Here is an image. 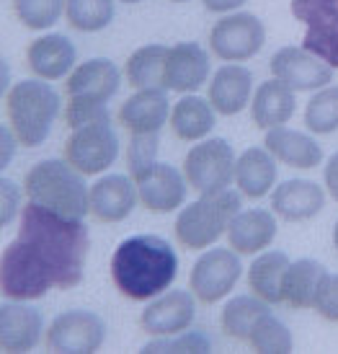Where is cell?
Wrapping results in <instances>:
<instances>
[{"label":"cell","mask_w":338,"mask_h":354,"mask_svg":"<svg viewBox=\"0 0 338 354\" xmlns=\"http://www.w3.org/2000/svg\"><path fill=\"white\" fill-rule=\"evenodd\" d=\"M90 236L83 220L41 205L21 209L19 233L0 256V292L6 300H39L50 290L83 282Z\"/></svg>","instance_id":"obj_1"},{"label":"cell","mask_w":338,"mask_h":354,"mask_svg":"<svg viewBox=\"0 0 338 354\" xmlns=\"http://www.w3.org/2000/svg\"><path fill=\"white\" fill-rule=\"evenodd\" d=\"M179 277V254L170 241L155 233L124 238L111 254L114 287L132 303H150Z\"/></svg>","instance_id":"obj_2"},{"label":"cell","mask_w":338,"mask_h":354,"mask_svg":"<svg viewBox=\"0 0 338 354\" xmlns=\"http://www.w3.org/2000/svg\"><path fill=\"white\" fill-rule=\"evenodd\" d=\"M119 86L121 73L109 57H90L75 65V70L65 78V124L70 129H78L111 119L106 104L117 96Z\"/></svg>","instance_id":"obj_3"},{"label":"cell","mask_w":338,"mask_h":354,"mask_svg":"<svg viewBox=\"0 0 338 354\" xmlns=\"http://www.w3.org/2000/svg\"><path fill=\"white\" fill-rule=\"evenodd\" d=\"M23 194L34 205L54 209L65 217L83 220L88 215L90 187L86 184V176L65 158H47L34 163L23 174Z\"/></svg>","instance_id":"obj_4"},{"label":"cell","mask_w":338,"mask_h":354,"mask_svg":"<svg viewBox=\"0 0 338 354\" xmlns=\"http://www.w3.org/2000/svg\"><path fill=\"white\" fill-rule=\"evenodd\" d=\"M60 93L50 80H19L6 91V117L23 148H39L50 138V129L60 114Z\"/></svg>","instance_id":"obj_5"},{"label":"cell","mask_w":338,"mask_h":354,"mask_svg":"<svg viewBox=\"0 0 338 354\" xmlns=\"http://www.w3.org/2000/svg\"><path fill=\"white\" fill-rule=\"evenodd\" d=\"M240 192L225 189L217 194H201L197 202L181 207L173 236L186 251H207L228 233L232 217L240 212Z\"/></svg>","instance_id":"obj_6"},{"label":"cell","mask_w":338,"mask_h":354,"mask_svg":"<svg viewBox=\"0 0 338 354\" xmlns=\"http://www.w3.org/2000/svg\"><path fill=\"white\" fill-rule=\"evenodd\" d=\"M235 153L225 138H204L183 158V176L197 194H217L235 181Z\"/></svg>","instance_id":"obj_7"},{"label":"cell","mask_w":338,"mask_h":354,"mask_svg":"<svg viewBox=\"0 0 338 354\" xmlns=\"http://www.w3.org/2000/svg\"><path fill=\"white\" fill-rule=\"evenodd\" d=\"M264 44H266L264 21L248 10L225 13L209 29V50L222 62H246L256 57Z\"/></svg>","instance_id":"obj_8"},{"label":"cell","mask_w":338,"mask_h":354,"mask_svg":"<svg viewBox=\"0 0 338 354\" xmlns=\"http://www.w3.org/2000/svg\"><path fill=\"white\" fill-rule=\"evenodd\" d=\"M117 156H119V138L111 127V119L72 129L62 148V158L83 176H96L109 171Z\"/></svg>","instance_id":"obj_9"},{"label":"cell","mask_w":338,"mask_h":354,"mask_svg":"<svg viewBox=\"0 0 338 354\" xmlns=\"http://www.w3.org/2000/svg\"><path fill=\"white\" fill-rule=\"evenodd\" d=\"M243 264L240 254L232 248H207L191 266L189 290L201 305H215L235 290Z\"/></svg>","instance_id":"obj_10"},{"label":"cell","mask_w":338,"mask_h":354,"mask_svg":"<svg viewBox=\"0 0 338 354\" xmlns=\"http://www.w3.org/2000/svg\"><path fill=\"white\" fill-rule=\"evenodd\" d=\"M106 342V324L99 313L75 308L65 310L44 331V346L57 354H90L99 352Z\"/></svg>","instance_id":"obj_11"},{"label":"cell","mask_w":338,"mask_h":354,"mask_svg":"<svg viewBox=\"0 0 338 354\" xmlns=\"http://www.w3.org/2000/svg\"><path fill=\"white\" fill-rule=\"evenodd\" d=\"M292 16L305 24L302 47L338 68V0H292Z\"/></svg>","instance_id":"obj_12"},{"label":"cell","mask_w":338,"mask_h":354,"mask_svg":"<svg viewBox=\"0 0 338 354\" xmlns=\"http://www.w3.org/2000/svg\"><path fill=\"white\" fill-rule=\"evenodd\" d=\"M271 78L287 83L292 91H320L330 86L333 68L328 62L315 57L305 47H281L269 59Z\"/></svg>","instance_id":"obj_13"},{"label":"cell","mask_w":338,"mask_h":354,"mask_svg":"<svg viewBox=\"0 0 338 354\" xmlns=\"http://www.w3.org/2000/svg\"><path fill=\"white\" fill-rule=\"evenodd\" d=\"M197 297L191 290H166L152 297L139 315V328L150 336H173L191 328L197 318Z\"/></svg>","instance_id":"obj_14"},{"label":"cell","mask_w":338,"mask_h":354,"mask_svg":"<svg viewBox=\"0 0 338 354\" xmlns=\"http://www.w3.org/2000/svg\"><path fill=\"white\" fill-rule=\"evenodd\" d=\"M135 184H137L139 205L155 215L176 212L186 202V192H189L186 176L170 163H152L148 171H142L135 178Z\"/></svg>","instance_id":"obj_15"},{"label":"cell","mask_w":338,"mask_h":354,"mask_svg":"<svg viewBox=\"0 0 338 354\" xmlns=\"http://www.w3.org/2000/svg\"><path fill=\"white\" fill-rule=\"evenodd\" d=\"M137 202L139 194L135 178L124 174H106L90 187L88 215L101 225H114L127 220Z\"/></svg>","instance_id":"obj_16"},{"label":"cell","mask_w":338,"mask_h":354,"mask_svg":"<svg viewBox=\"0 0 338 354\" xmlns=\"http://www.w3.org/2000/svg\"><path fill=\"white\" fill-rule=\"evenodd\" d=\"M212 78V65H209L207 50L197 41H179L168 47L166 57V73H163V86L166 91L176 93H197V91Z\"/></svg>","instance_id":"obj_17"},{"label":"cell","mask_w":338,"mask_h":354,"mask_svg":"<svg viewBox=\"0 0 338 354\" xmlns=\"http://www.w3.org/2000/svg\"><path fill=\"white\" fill-rule=\"evenodd\" d=\"M44 334L41 310L26 300H6L0 305V349L6 354L31 352Z\"/></svg>","instance_id":"obj_18"},{"label":"cell","mask_w":338,"mask_h":354,"mask_svg":"<svg viewBox=\"0 0 338 354\" xmlns=\"http://www.w3.org/2000/svg\"><path fill=\"white\" fill-rule=\"evenodd\" d=\"M170 101L166 88L135 91L119 106L117 122L130 135H158L170 119Z\"/></svg>","instance_id":"obj_19"},{"label":"cell","mask_w":338,"mask_h":354,"mask_svg":"<svg viewBox=\"0 0 338 354\" xmlns=\"http://www.w3.org/2000/svg\"><path fill=\"white\" fill-rule=\"evenodd\" d=\"M326 187L310 178H287L271 192V212L284 223H305L323 212Z\"/></svg>","instance_id":"obj_20"},{"label":"cell","mask_w":338,"mask_h":354,"mask_svg":"<svg viewBox=\"0 0 338 354\" xmlns=\"http://www.w3.org/2000/svg\"><path fill=\"white\" fill-rule=\"evenodd\" d=\"M207 99L219 117H235L253 99V73L240 62H228L207 83Z\"/></svg>","instance_id":"obj_21"},{"label":"cell","mask_w":338,"mask_h":354,"mask_svg":"<svg viewBox=\"0 0 338 354\" xmlns=\"http://www.w3.org/2000/svg\"><path fill=\"white\" fill-rule=\"evenodd\" d=\"M78 50L65 34H44L26 47V65L34 78L62 80L75 70Z\"/></svg>","instance_id":"obj_22"},{"label":"cell","mask_w":338,"mask_h":354,"mask_svg":"<svg viewBox=\"0 0 338 354\" xmlns=\"http://www.w3.org/2000/svg\"><path fill=\"white\" fill-rule=\"evenodd\" d=\"M279 230L277 215L271 209H240L228 227V246L240 256H256L274 243Z\"/></svg>","instance_id":"obj_23"},{"label":"cell","mask_w":338,"mask_h":354,"mask_svg":"<svg viewBox=\"0 0 338 354\" xmlns=\"http://www.w3.org/2000/svg\"><path fill=\"white\" fill-rule=\"evenodd\" d=\"M264 148L277 158V163H284L289 168H299V171H312L323 163V148L315 140L297 132V129L287 127H274L266 132L264 138Z\"/></svg>","instance_id":"obj_24"},{"label":"cell","mask_w":338,"mask_h":354,"mask_svg":"<svg viewBox=\"0 0 338 354\" xmlns=\"http://www.w3.org/2000/svg\"><path fill=\"white\" fill-rule=\"evenodd\" d=\"M295 93L287 83H281L279 78H269L259 83V88L253 91L250 99V119L253 124L264 132H269L274 127L287 124L292 114H295Z\"/></svg>","instance_id":"obj_25"},{"label":"cell","mask_w":338,"mask_h":354,"mask_svg":"<svg viewBox=\"0 0 338 354\" xmlns=\"http://www.w3.org/2000/svg\"><path fill=\"white\" fill-rule=\"evenodd\" d=\"M235 187L243 197L261 199L277 187V158L266 148H246L235 160Z\"/></svg>","instance_id":"obj_26"},{"label":"cell","mask_w":338,"mask_h":354,"mask_svg":"<svg viewBox=\"0 0 338 354\" xmlns=\"http://www.w3.org/2000/svg\"><path fill=\"white\" fill-rule=\"evenodd\" d=\"M328 269L315 259H297L287 269L284 279V303L297 310H315L320 290L328 279Z\"/></svg>","instance_id":"obj_27"},{"label":"cell","mask_w":338,"mask_h":354,"mask_svg":"<svg viewBox=\"0 0 338 354\" xmlns=\"http://www.w3.org/2000/svg\"><path fill=\"white\" fill-rule=\"evenodd\" d=\"M289 256L284 251H261L248 266V287L261 300L277 305L284 303V279H287Z\"/></svg>","instance_id":"obj_28"},{"label":"cell","mask_w":338,"mask_h":354,"mask_svg":"<svg viewBox=\"0 0 338 354\" xmlns=\"http://www.w3.org/2000/svg\"><path fill=\"white\" fill-rule=\"evenodd\" d=\"M215 114L217 111L212 109L209 99H201L197 93H186L170 109L168 124L181 142H199L215 129Z\"/></svg>","instance_id":"obj_29"},{"label":"cell","mask_w":338,"mask_h":354,"mask_svg":"<svg viewBox=\"0 0 338 354\" xmlns=\"http://www.w3.org/2000/svg\"><path fill=\"white\" fill-rule=\"evenodd\" d=\"M271 310V303L261 300L259 295H238L230 297L225 308H222V315H219V326H222V334L232 339V342H240V344H248V336L253 331V326L264 313Z\"/></svg>","instance_id":"obj_30"},{"label":"cell","mask_w":338,"mask_h":354,"mask_svg":"<svg viewBox=\"0 0 338 354\" xmlns=\"http://www.w3.org/2000/svg\"><path fill=\"white\" fill-rule=\"evenodd\" d=\"M166 57L168 47L166 44H145L135 50L124 62V78L135 91L142 88H166L163 86V73H166Z\"/></svg>","instance_id":"obj_31"},{"label":"cell","mask_w":338,"mask_h":354,"mask_svg":"<svg viewBox=\"0 0 338 354\" xmlns=\"http://www.w3.org/2000/svg\"><path fill=\"white\" fill-rule=\"evenodd\" d=\"M65 21L83 34L103 31L114 21V0H65Z\"/></svg>","instance_id":"obj_32"},{"label":"cell","mask_w":338,"mask_h":354,"mask_svg":"<svg viewBox=\"0 0 338 354\" xmlns=\"http://www.w3.org/2000/svg\"><path fill=\"white\" fill-rule=\"evenodd\" d=\"M248 346L264 354H289L295 349V339H292V331L287 328V324L279 321L277 315L269 310L256 321L248 336Z\"/></svg>","instance_id":"obj_33"},{"label":"cell","mask_w":338,"mask_h":354,"mask_svg":"<svg viewBox=\"0 0 338 354\" xmlns=\"http://www.w3.org/2000/svg\"><path fill=\"white\" fill-rule=\"evenodd\" d=\"M305 127L312 135H333L338 129V86H326L310 96L305 106Z\"/></svg>","instance_id":"obj_34"},{"label":"cell","mask_w":338,"mask_h":354,"mask_svg":"<svg viewBox=\"0 0 338 354\" xmlns=\"http://www.w3.org/2000/svg\"><path fill=\"white\" fill-rule=\"evenodd\" d=\"M13 16L31 31L52 29L65 16V0H13Z\"/></svg>","instance_id":"obj_35"},{"label":"cell","mask_w":338,"mask_h":354,"mask_svg":"<svg viewBox=\"0 0 338 354\" xmlns=\"http://www.w3.org/2000/svg\"><path fill=\"white\" fill-rule=\"evenodd\" d=\"M142 352H197V354H204V352H212V342H209V336L204 331H181V334H173V336H152L148 344L142 346Z\"/></svg>","instance_id":"obj_36"},{"label":"cell","mask_w":338,"mask_h":354,"mask_svg":"<svg viewBox=\"0 0 338 354\" xmlns=\"http://www.w3.org/2000/svg\"><path fill=\"white\" fill-rule=\"evenodd\" d=\"M158 135H130V145H127V171L132 178H137L142 171H148L152 163H158Z\"/></svg>","instance_id":"obj_37"},{"label":"cell","mask_w":338,"mask_h":354,"mask_svg":"<svg viewBox=\"0 0 338 354\" xmlns=\"http://www.w3.org/2000/svg\"><path fill=\"white\" fill-rule=\"evenodd\" d=\"M19 207H21L19 187L8 176H3L0 178V225L8 227L13 223V217L19 215Z\"/></svg>","instance_id":"obj_38"},{"label":"cell","mask_w":338,"mask_h":354,"mask_svg":"<svg viewBox=\"0 0 338 354\" xmlns=\"http://www.w3.org/2000/svg\"><path fill=\"white\" fill-rule=\"evenodd\" d=\"M315 313L330 324H338V274H328L326 285L320 290L318 303H315Z\"/></svg>","instance_id":"obj_39"},{"label":"cell","mask_w":338,"mask_h":354,"mask_svg":"<svg viewBox=\"0 0 338 354\" xmlns=\"http://www.w3.org/2000/svg\"><path fill=\"white\" fill-rule=\"evenodd\" d=\"M323 187L338 202V150L326 160V166H323Z\"/></svg>","instance_id":"obj_40"},{"label":"cell","mask_w":338,"mask_h":354,"mask_svg":"<svg viewBox=\"0 0 338 354\" xmlns=\"http://www.w3.org/2000/svg\"><path fill=\"white\" fill-rule=\"evenodd\" d=\"M0 135H3V156H0V168H8L10 158H13V153H16V142H19V138L13 135L10 124H3V127H0Z\"/></svg>","instance_id":"obj_41"},{"label":"cell","mask_w":338,"mask_h":354,"mask_svg":"<svg viewBox=\"0 0 338 354\" xmlns=\"http://www.w3.org/2000/svg\"><path fill=\"white\" fill-rule=\"evenodd\" d=\"M204 3V8L209 13H235L240 6H246L248 0H201Z\"/></svg>","instance_id":"obj_42"},{"label":"cell","mask_w":338,"mask_h":354,"mask_svg":"<svg viewBox=\"0 0 338 354\" xmlns=\"http://www.w3.org/2000/svg\"><path fill=\"white\" fill-rule=\"evenodd\" d=\"M333 248L338 251V220H336V225H333Z\"/></svg>","instance_id":"obj_43"},{"label":"cell","mask_w":338,"mask_h":354,"mask_svg":"<svg viewBox=\"0 0 338 354\" xmlns=\"http://www.w3.org/2000/svg\"><path fill=\"white\" fill-rule=\"evenodd\" d=\"M119 3H127V6H132V3H142V0H119Z\"/></svg>","instance_id":"obj_44"},{"label":"cell","mask_w":338,"mask_h":354,"mask_svg":"<svg viewBox=\"0 0 338 354\" xmlns=\"http://www.w3.org/2000/svg\"><path fill=\"white\" fill-rule=\"evenodd\" d=\"M168 3H189V0H168Z\"/></svg>","instance_id":"obj_45"}]
</instances>
